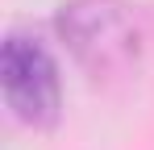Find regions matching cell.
<instances>
[{
    "label": "cell",
    "instance_id": "6da1fadb",
    "mask_svg": "<svg viewBox=\"0 0 154 150\" xmlns=\"http://www.w3.org/2000/svg\"><path fill=\"white\" fill-rule=\"evenodd\" d=\"M54 29L92 79L129 75L146 46V25L129 0H67Z\"/></svg>",
    "mask_w": 154,
    "mask_h": 150
},
{
    "label": "cell",
    "instance_id": "7a4b0ae2",
    "mask_svg": "<svg viewBox=\"0 0 154 150\" xmlns=\"http://www.w3.org/2000/svg\"><path fill=\"white\" fill-rule=\"evenodd\" d=\"M0 88H4V104L21 125L46 129L54 125L58 108H63V79H58V63L50 50L42 46L33 33H8L0 46Z\"/></svg>",
    "mask_w": 154,
    "mask_h": 150
}]
</instances>
